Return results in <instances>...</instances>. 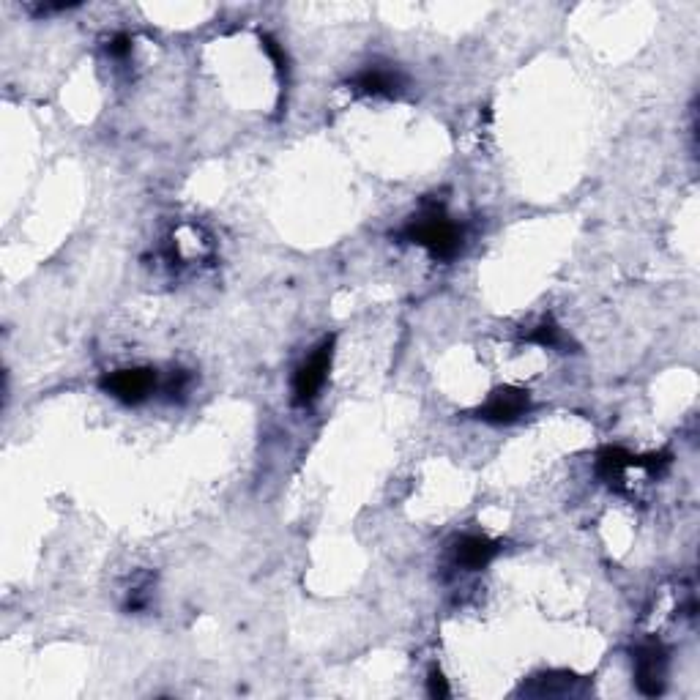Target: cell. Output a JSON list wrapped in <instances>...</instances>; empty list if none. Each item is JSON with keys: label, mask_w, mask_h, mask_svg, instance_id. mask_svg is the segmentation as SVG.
<instances>
[{"label": "cell", "mask_w": 700, "mask_h": 700, "mask_svg": "<svg viewBox=\"0 0 700 700\" xmlns=\"http://www.w3.org/2000/svg\"><path fill=\"white\" fill-rule=\"evenodd\" d=\"M402 236L411 244L424 247L435 260H454L463 249V230L457 222L443 214L441 206L424 208L419 217H413Z\"/></svg>", "instance_id": "6da1fadb"}, {"label": "cell", "mask_w": 700, "mask_h": 700, "mask_svg": "<svg viewBox=\"0 0 700 700\" xmlns=\"http://www.w3.org/2000/svg\"><path fill=\"white\" fill-rule=\"evenodd\" d=\"M331 359H334V337L320 342L315 353L296 372V378H293V402L296 405H309V402L318 400L320 389L326 386V378H329Z\"/></svg>", "instance_id": "7a4b0ae2"}, {"label": "cell", "mask_w": 700, "mask_h": 700, "mask_svg": "<svg viewBox=\"0 0 700 700\" xmlns=\"http://www.w3.org/2000/svg\"><path fill=\"white\" fill-rule=\"evenodd\" d=\"M102 389L110 397L126 405L148 400L156 389V370L151 367H132V370H115L102 378Z\"/></svg>", "instance_id": "3957f363"}, {"label": "cell", "mask_w": 700, "mask_h": 700, "mask_svg": "<svg viewBox=\"0 0 700 700\" xmlns=\"http://www.w3.org/2000/svg\"><path fill=\"white\" fill-rule=\"evenodd\" d=\"M635 681L638 690L649 698H657L665 692L668 681V651L659 643H643L635 649Z\"/></svg>", "instance_id": "277c9868"}, {"label": "cell", "mask_w": 700, "mask_h": 700, "mask_svg": "<svg viewBox=\"0 0 700 700\" xmlns=\"http://www.w3.org/2000/svg\"><path fill=\"white\" fill-rule=\"evenodd\" d=\"M528 411H531V394L517 386H504L490 394V400L476 411V419L487 424H512L523 419Z\"/></svg>", "instance_id": "5b68a950"}, {"label": "cell", "mask_w": 700, "mask_h": 700, "mask_svg": "<svg viewBox=\"0 0 700 700\" xmlns=\"http://www.w3.org/2000/svg\"><path fill=\"white\" fill-rule=\"evenodd\" d=\"M498 553H501V545H498V542L487 539V536L471 534L463 536V539L457 542V547H454V561H457V567L468 569V572H479V569L487 567Z\"/></svg>", "instance_id": "8992f818"}, {"label": "cell", "mask_w": 700, "mask_h": 700, "mask_svg": "<svg viewBox=\"0 0 700 700\" xmlns=\"http://www.w3.org/2000/svg\"><path fill=\"white\" fill-rule=\"evenodd\" d=\"M402 74L392 66H367L364 72L353 77V88L367 96H394L402 91Z\"/></svg>", "instance_id": "52a82bcc"}, {"label": "cell", "mask_w": 700, "mask_h": 700, "mask_svg": "<svg viewBox=\"0 0 700 700\" xmlns=\"http://www.w3.org/2000/svg\"><path fill=\"white\" fill-rule=\"evenodd\" d=\"M632 460H635V457H632L629 452H624V449H618V446H605V449L597 454V476L602 479V482H608L610 487L621 490V482H624L627 471L629 468H635Z\"/></svg>", "instance_id": "ba28073f"}, {"label": "cell", "mask_w": 700, "mask_h": 700, "mask_svg": "<svg viewBox=\"0 0 700 700\" xmlns=\"http://www.w3.org/2000/svg\"><path fill=\"white\" fill-rule=\"evenodd\" d=\"M577 676L572 673H545V676H536L534 684H528L523 692L528 695H536V698H550V695H569L572 687L577 684Z\"/></svg>", "instance_id": "9c48e42d"}, {"label": "cell", "mask_w": 700, "mask_h": 700, "mask_svg": "<svg viewBox=\"0 0 700 700\" xmlns=\"http://www.w3.org/2000/svg\"><path fill=\"white\" fill-rule=\"evenodd\" d=\"M525 340L534 342V345H539V348H553V350H564L569 348V340L567 334H564V329L558 326L556 320L545 318L539 326H534V329L525 334Z\"/></svg>", "instance_id": "30bf717a"}, {"label": "cell", "mask_w": 700, "mask_h": 700, "mask_svg": "<svg viewBox=\"0 0 700 700\" xmlns=\"http://www.w3.org/2000/svg\"><path fill=\"white\" fill-rule=\"evenodd\" d=\"M260 42H263V50L271 55V61L277 63L279 72H285V69H288V55H285V50H282V47H279V44L271 39V36H263Z\"/></svg>", "instance_id": "8fae6325"}, {"label": "cell", "mask_w": 700, "mask_h": 700, "mask_svg": "<svg viewBox=\"0 0 700 700\" xmlns=\"http://www.w3.org/2000/svg\"><path fill=\"white\" fill-rule=\"evenodd\" d=\"M427 690L433 698H449V684L443 679V673L438 668L430 670V679H427Z\"/></svg>", "instance_id": "7c38bea8"}, {"label": "cell", "mask_w": 700, "mask_h": 700, "mask_svg": "<svg viewBox=\"0 0 700 700\" xmlns=\"http://www.w3.org/2000/svg\"><path fill=\"white\" fill-rule=\"evenodd\" d=\"M129 52H132V39L126 33H118L113 42H110V55L113 58H126Z\"/></svg>", "instance_id": "4fadbf2b"}]
</instances>
